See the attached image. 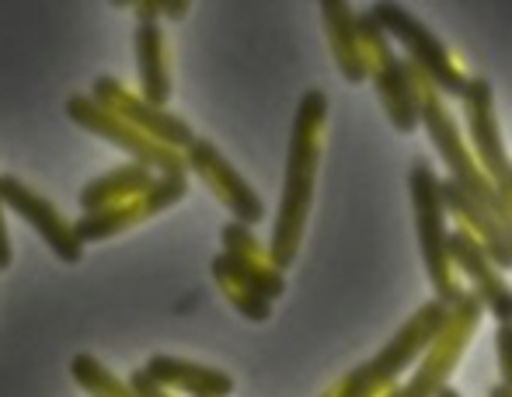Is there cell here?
I'll use <instances>...</instances> for the list:
<instances>
[{
  "instance_id": "obj_3",
  "label": "cell",
  "mask_w": 512,
  "mask_h": 397,
  "mask_svg": "<svg viewBox=\"0 0 512 397\" xmlns=\"http://www.w3.org/2000/svg\"><path fill=\"white\" fill-rule=\"evenodd\" d=\"M185 196H189V175H157L154 185L147 192H140V196L95 209V213H84L81 220H74V234L88 248V244L108 241V237L122 234V230H133L140 223L154 220L157 213L178 206Z\"/></svg>"
},
{
  "instance_id": "obj_5",
  "label": "cell",
  "mask_w": 512,
  "mask_h": 397,
  "mask_svg": "<svg viewBox=\"0 0 512 397\" xmlns=\"http://www.w3.org/2000/svg\"><path fill=\"white\" fill-rule=\"evenodd\" d=\"M0 202H4V209L18 213L28 227H35V234L49 244V251H53L60 262L77 265L84 258V244L77 241V234H74V220H67L56 202L39 196V192L21 182L18 175H0Z\"/></svg>"
},
{
  "instance_id": "obj_1",
  "label": "cell",
  "mask_w": 512,
  "mask_h": 397,
  "mask_svg": "<svg viewBox=\"0 0 512 397\" xmlns=\"http://www.w3.org/2000/svg\"><path fill=\"white\" fill-rule=\"evenodd\" d=\"M328 98L321 91H307L300 101L297 122H293L290 140V161H286V182H283V202H279L276 230H272L269 258L279 272L290 269L304 234V220L314 196V171H317V133H321Z\"/></svg>"
},
{
  "instance_id": "obj_23",
  "label": "cell",
  "mask_w": 512,
  "mask_h": 397,
  "mask_svg": "<svg viewBox=\"0 0 512 397\" xmlns=\"http://www.w3.org/2000/svg\"><path fill=\"white\" fill-rule=\"evenodd\" d=\"M436 397H460V394H457V391H450V387H439Z\"/></svg>"
},
{
  "instance_id": "obj_9",
  "label": "cell",
  "mask_w": 512,
  "mask_h": 397,
  "mask_svg": "<svg viewBox=\"0 0 512 397\" xmlns=\"http://www.w3.org/2000/svg\"><path fill=\"white\" fill-rule=\"evenodd\" d=\"M150 380L157 387H164L168 394H185V397H230L234 394V380L223 370L213 366L192 363V359L178 356H150L143 366Z\"/></svg>"
},
{
  "instance_id": "obj_12",
  "label": "cell",
  "mask_w": 512,
  "mask_h": 397,
  "mask_svg": "<svg viewBox=\"0 0 512 397\" xmlns=\"http://www.w3.org/2000/svg\"><path fill=\"white\" fill-rule=\"evenodd\" d=\"M154 171L143 168L136 161H126L119 168L105 171V175L91 178L81 192H77V202H81L84 213H95V209H105V206H115V202H126L140 192H147L154 185Z\"/></svg>"
},
{
  "instance_id": "obj_15",
  "label": "cell",
  "mask_w": 512,
  "mask_h": 397,
  "mask_svg": "<svg viewBox=\"0 0 512 397\" xmlns=\"http://www.w3.org/2000/svg\"><path fill=\"white\" fill-rule=\"evenodd\" d=\"M321 14H324V25H328V35H331V46H335V56L342 63V74L349 81H363L366 77V67L356 53V21H352L349 7L345 4H321Z\"/></svg>"
},
{
  "instance_id": "obj_8",
  "label": "cell",
  "mask_w": 512,
  "mask_h": 397,
  "mask_svg": "<svg viewBox=\"0 0 512 397\" xmlns=\"http://www.w3.org/2000/svg\"><path fill=\"white\" fill-rule=\"evenodd\" d=\"M411 199H415L418 237H422V255L429 279L450 297V276H446V230H443V206H439V185L432 178L429 164L418 161L411 168Z\"/></svg>"
},
{
  "instance_id": "obj_21",
  "label": "cell",
  "mask_w": 512,
  "mask_h": 397,
  "mask_svg": "<svg viewBox=\"0 0 512 397\" xmlns=\"http://www.w3.org/2000/svg\"><path fill=\"white\" fill-rule=\"evenodd\" d=\"M136 11V21H157L161 18V0H140V4H133Z\"/></svg>"
},
{
  "instance_id": "obj_20",
  "label": "cell",
  "mask_w": 512,
  "mask_h": 397,
  "mask_svg": "<svg viewBox=\"0 0 512 397\" xmlns=\"http://www.w3.org/2000/svg\"><path fill=\"white\" fill-rule=\"evenodd\" d=\"M189 11H192V4H189V0H161V18L182 21Z\"/></svg>"
},
{
  "instance_id": "obj_7",
  "label": "cell",
  "mask_w": 512,
  "mask_h": 397,
  "mask_svg": "<svg viewBox=\"0 0 512 397\" xmlns=\"http://www.w3.org/2000/svg\"><path fill=\"white\" fill-rule=\"evenodd\" d=\"M373 21H380V25H387L394 35H398V42L408 49V56L418 63V67L425 70V74L436 77V84L443 91H450V95H460L464 98L467 91V81L453 70L450 56H446V49L436 42V35L429 32V28L422 25V21H415L405 7L398 4H377L373 7Z\"/></svg>"
},
{
  "instance_id": "obj_4",
  "label": "cell",
  "mask_w": 512,
  "mask_h": 397,
  "mask_svg": "<svg viewBox=\"0 0 512 397\" xmlns=\"http://www.w3.org/2000/svg\"><path fill=\"white\" fill-rule=\"evenodd\" d=\"M91 98H95L105 112H112L115 119L129 122V126H136L140 133H147L150 140L164 143V147H171V150H185L196 140V129H192L182 115L143 101L136 91H129L119 77H108V74L98 77V81L91 84Z\"/></svg>"
},
{
  "instance_id": "obj_13",
  "label": "cell",
  "mask_w": 512,
  "mask_h": 397,
  "mask_svg": "<svg viewBox=\"0 0 512 397\" xmlns=\"http://www.w3.org/2000/svg\"><path fill=\"white\" fill-rule=\"evenodd\" d=\"M446 248L457 255V265L467 272V279H471L474 290L481 293V300L495 310V317H499L502 324H509L512 321V293L506 290V283L488 269V262L478 251V244H474L467 234H453V237H446Z\"/></svg>"
},
{
  "instance_id": "obj_2",
  "label": "cell",
  "mask_w": 512,
  "mask_h": 397,
  "mask_svg": "<svg viewBox=\"0 0 512 397\" xmlns=\"http://www.w3.org/2000/svg\"><path fill=\"white\" fill-rule=\"evenodd\" d=\"M67 119L74 122V126L88 129V133L102 136L105 143H115L119 150H126L129 161L143 164V168H150L154 175H189L182 150L164 147V143L150 140V136L140 133L136 126L115 119V115L105 112V108L98 105L91 95H70L67 98Z\"/></svg>"
},
{
  "instance_id": "obj_22",
  "label": "cell",
  "mask_w": 512,
  "mask_h": 397,
  "mask_svg": "<svg viewBox=\"0 0 512 397\" xmlns=\"http://www.w3.org/2000/svg\"><path fill=\"white\" fill-rule=\"evenodd\" d=\"M492 397H512V391H509V387H492Z\"/></svg>"
},
{
  "instance_id": "obj_18",
  "label": "cell",
  "mask_w": 512,
  "mask_h": 397,
  "mask_svg": "<svg viewBox=\"0 0 512 397\" xmlns=\"http://www.w3.org/2000/svg\"><path fill=\"white\" fill-rule=\"evenodd\" d=\"M129 387H133L136 397H175V394L164 391V387H157L154 380H150L147 373H143V366H140V370L129 373Z\"/></svg>"
},
{
  "instance_id": "obj_11",
  "label": "cell",
  "mask_w": 512,
  "mask_h": 397,
  "mask_svg": "<svg viewBox=\"0 0 512 397\" xmlns=\"http://www.w3.org/2000/svg\"><path fill=\"white\" fill-rule=\"evenodd\" d=\"M133 49H136V74H140V91L136 95L157 108H168L175 81H171L161 21H136Z\"/></svg>"
},
{
  "instance_id": "obj_14",
  "label": "cell",
  "mask_w": 512,
  "mask_h": 397,
  "mask_svg": "<svg viewBox=\"0 0 512 397\" xmlns=\"http://www.w3.org/2000/svg\"><path fill=\"white\" fill-rule=\"evenodd\" d=\"M213 279H216L220 293L227 297V303L237 310V314L248 317V321H269L272 303L265 300L262 293H258L255 286H251L248 279H244L241 272L234 269V262H230L227 255H216L213 258Z\"/></svg>"
},
{
  "instance_id": "obj_6",
  "label": "cell",
  "mask_w": 512,
  "mask_h": 397,
  "mask_svg": "<svg viewBox=\"0 0 512 397\" xmlns=\"http://www.w3.org/2000/svg\"><path fill=\"white\" fill-rule=\"evenodd\" d=\"M182 154H185V168H189L192 175H199V182L230 209V216H234L237 223L255 227V223L262 220L265 206H262V199H258V192L237 175L234 164H230L213 143L196 136Z\"/></svg>"
},
{
  "instance_id": "obj_16",
  "label": "cell",
  "mask_w": 512,
  "mask_h": 397,
  "mask_svg": "<svg viewBox=\"0 0 512 397\" xmlns=\"http://www.w3.org/2000/svg\"><path fill=\"white\" fill-rule=\"evenodd\" d=\"M70 377H74V384L88 397H136L129 380H119L102 359L91 356V352H77V356L70 359Z\"/></svg>"
},
{
  "instance_id": "obj_10",
  "label": "cell",
  "mask_w": 512,
  "mask_h": 397,
  "mask_svg": "<svg viewBox=\"0 0 512 397\" xmlns=\"http://www.w3.org/2000/svg\"><path fill=\"white\" fill-rule=\"evenodd\" d=\"M220 237H223V255H227L230 262H234V269L241 272V276L248 279V283L255 286V290L262 293L265 300L272 303L276 297H283V290H286L283 272H279L276 265H272L269 251H265L262 244L255 241L251 227H244V223L230 220V223H223Z\"/></svg>"
},
{
  "instance_id": "obj_19",
  "label": "cell",
  "mask_w": 512,
  "mask_h": 397,
  "mask_svg": "<svg viewBox=\"0 0 512 397\" xmlns=\"http://www.w3.org/2000/svg\"><path fill=\"white\" fill-rule=\"evenodd\" d=\"M11 269V230H7L4 202H0V272Z\"/></svg>"
},
{
  "instance_id": "obj_17",
  "label": "cell",
  "mask_w": 512,
  "mask_h": 397,
  "mask_svg": "<svg viewBox=\"0 0 512 397\" xmlns=\"http://www.w3.org/2000/svg\"><path fill=\"white\" fill-rule=\"evenodd\" d=\"M499 363H502V377H506V384L502 387H509L512 391V321L509 324H499Z\"/></svg>"
}]
</instances>
